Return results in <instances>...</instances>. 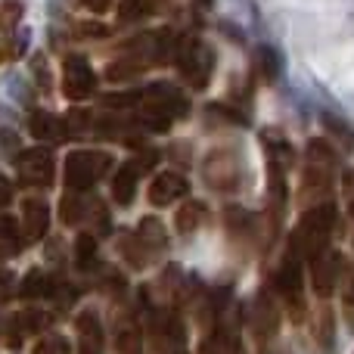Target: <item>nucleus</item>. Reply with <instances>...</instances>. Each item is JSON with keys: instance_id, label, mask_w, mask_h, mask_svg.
<instances>
[{"instance_id": "obj_24", "label": "nucleus", "mask_w": 354, "mask_h": 354, "mask_svg": "<svg viewBox=\"0 0 354 354\" xmlns=\"http://www.w3.org/2000/svg\"><path fill=\"white\" fill-rule=\"evenodd\" d=\"M199 354H245V348H243V342H239L236 333L218 324L205 339H202Z\"/></svg>"}, {"instance_id": "obj_23", "label": "nucleus", "mask_w": 354, "mask_h": 354, "mask_svg": "<svg viewBox=\"0 0 354 354\" xmlns=\"http://www.w3.org/2000/svg\"><path fill=\"white\" fill-rule=\"evenodd\" d=\"M205 224H208V205L202 199L183 202V205L177 208V214H174V227H177V233H183V236L199 233Z\"/></svg>"}, {"instance_id": "obj_17", "label": "nucleus", "mask_w": 354, "mask_h": 354, "mask_svg": "<svg viewBox=\"0 0 354 354\" xmlns=\"http://www.w3.org/2000/svg\"><path fill=\"white\" fill-rule=\"evenodd\" d=\"M75 336H78V354H106V333L93 308L75 317Z\"/></svg>"}, {"instance_id": "obj_36", "label": "nucleus", "mask_w": 354, "mask_h": 354, "mask_svg": "<svg viewBox=\"0 0 354 354\" xmlns=\"http://www.w3.org/2000/svg\"><path fill=\"white\" fill-rule=\"evenodd\" d=\"M348 214L354 218V196H351V202H348Z\"/></svg>"}, {"instance_id": "obj_10", "label": "nucleus", "mask_w": 354, "mask_h": 354, "mask_svg": "<svg viewBox=\"0 0 354 354\" xmlns=\"http://www.w3.org/2000/svg\"><path fill=\"white\" fill-rule=\"evenodd\" d=\"M16 177L22 187L47 189L56 177V159L50 147H28L16 156Z\"/></svg>"}, {"instance_id": "obj_6", "label": "nucleus", "mask_w": 354, "mask_h": 354, "mask_svg": "<svg viewBox=\"0 0 354 354\" xmlns=\"http://www.w3.org/2000/svg\"><path fill=\"white\" fill-rule=\"evenodd\" d=\"M59 218H62V224L66 227L87 224L93 236H100V233H106L112 227L106 205L91 193H66L62 196V202H59Z\"/></svg>"}, {"instance_id": "obj_4", "label": "nucleus", "mask_w": 354, "mask_h": 354, "mask_svg": "<svg viewBox=\"0 0 354 354\" xmlns=\"http://www.w3.org/2000/svg\"><path fill=\"white\" fill-rule=\"evenodd\" d=\"M112 168V156L106 149H75L66 156V193H87Z\"/></svg>"}, {"instance_id": "obj_2", "label": "nucleus", "mask_w": 354, "mask_h": 354, "mask_svg": "<svg viewBox=\"0 0 354 354\" xmlns=\"http://www.w3.org/2000/svg\"><path fill=\"white\" fill-rule=\"evenodd\" d=\"M336 233V205L333 202H320V205L305 208V214L299 218L289 239V252L301 258V261H314L317 255H324L333 243Z\"/></svg>"}, {"instance_id": "obj_29", "label": "nucleus", "mask_w": 354, "mask_h": 354, "mask_svg": "<svg viewBox=\"0 0 354 354\" xmlns=\"http://www.w3.org/2000/svg\"><path fill=\"white\" fill-rule=\"evenodd\" d=\"M31 354H72V345H68V339L59 336V333H44V336H37Z\"/></svg>"}, {"instance_id": "obj_20", "label": "nucleus", "mask_w": 354, "mask_h": 354, "mask_svg": "<svg viewBox=\"0 0 354 354\" xmlns=\"http://www.w3.org/2000/svg\"><path fill=\"white\" fill-rule=\"evenodd\" d=\"M59 283L62 280H56L50 270L31 268L28 274L22 277V283H19V295H22V299H56Z\"/></svg>"}, {"instance_id": "obj_33", "label": "nucleus", "mask_w": 354, "mask_h": 354, "mask_svg": "<svg viewBox=\"0 0 354 354\" xmlns=\"http://www.w3.org/2000/svg\"><path fill=\"white\" fill-rule=\"evenodd\" d=\"M112 3H115V0H81V6H84V10H91L93 16H103V12H109Z\"/></svg>"}, {"instance_id": "obj_26", "label": "nucleus", "mask_w": 354, "mask_h": 354, "mask_svg": "<svg viewBox=\"0 0 354 354\" xmlns=\"http://www.w3.org/2000/svg\"><path fill=\"white\" fill-rule=\"evenodd\" d=\"M224 224H227V230H230L233 239H245V243H249V239L258 236V224H261V221H258L252 212H245V208H227Z\"/></svg>"}, {"instance_id": "obj_1", "label": "nucleus", "mask_w": 354, "mask_h": 354, "mask_svg": "<svg viewBox=\"0 0 354 354\" xmlns=\"http://www.w3.org/2000/svg\"><path fill=\"white\" fill-rule=\"evenodd\" d=\"M106 109H115L112 115H118L124 124L131 128V134H165L171 131V124L177 118L187 115V100L168 81H156L147 84L140 91H128V93H112L106 97Z\"/></svg>"}, {"instance_id": "obj_28", "label": "nucleus", "mask_w": 354, "mask_h": 354, "mask_svg": "<svg viewBox=\"0 0 354 354\" xmlns=\"http://www.w3.org/2000/svg\"><path fill=\"white\" fill-rule=\"evenodd\" d=\"M255 68L264 81H274L280 75V56L274 47H258L255 50Z\"/></svg>"}, {"instance_id": "obj_38", "label": "nucleus", "mask_w": 354, "mask_h": 354, "mask_svg": "<svg viewBox=\"0 0 354 354\" xmlns=\"http://www.w3.org/2000/svg\"><path fill=\"white\" fill-rule=\"evenodd\" d=\"M199 3H202V6H208V3H212V0H199Z\"/></svg>"}, {"instance_id": "obj_37", "label": "nucleus", "mask_w": 354, "mask_h": 354, "mask_svg": "<svg viewBox=\"0 0 354 354\" xmlns=\"http://www.w3.org/2000/svg\"><path fill=\"white\" fill-rule=\"evenodd\" d=\"M261 354H283V351H277V348H264Z\"/></svg>"}, {"instance_id": "obj_35", "label": "nucleus", "mask_w": 354, "mask_h": 354, "mask_svg": "<svg viewBox=\"0 0 354 354\" xmlns=\"http://www.w3.org/2000/svg\"><path fill=\"white\" fill-rule=\"evenodd\" d=\"M12 292H19V286L12 283V277L10 274H0V301H6Z\"/></svg>"}, {"instance_id": "obj_11", "label": "nucleus", "mask_w": 354, "mask_h": 354, "mask_svg": "<svg viewBox=\"0 0 354 354\" xmlns=\"http://www.w3.org/2000/svg\"><path fill=\"white\" fill-rule=\"evenodd\" d=\"M93 91H97V75H93L91 59L81 53H68L62 62V97L81 103V100L93 97Z\"/></svg>"}, {"instance_id": "obj_16", "label": "nucleus", "mask_w": 354, "mask_h": 354, "mask_svg": "<svg viewBox=\"0 0 354 354\" xmlns=\"http://www.w3.org/2000/svg\"><path fill=\"white\" fill-rule=\"evenodd\" d=\"M187 193H189V183L180 171H162V174L153 177V183H149L147 199L153 202L156 208H168V205H174L177 199H183Z\"/></svg>"}, {"instance_id": "obj_15", "label": "nucleus", "mask_w": 354, "mask_h": 354, "mask_svg": "<svg viewBox=\"0 0 354 354\" xmlns=\"http://www.w3.org/2000/svg\"><path fill=\"white\" fill-rule=\"evenodd\" d=\"M53 324V314L44 311H19L6 320V345L10 348H19L28 336H44L47 326Z\"/></svg>"}, {"instance_id": "obj_8", "label": "nucleus", "mask_w": 354, "mask_h": 354, "mask_svg": "<svg viewBox=\"0 0 354 354\" xmlns=\"http://www.w3.org/2000/svg\"><path fill=\"white\" fill-rule=\"evenodd\" d=\"M202 177L218 193H236L239 183H243V156L233 147L212 149L202 162Z\"/></svg>"}, {"instance_id": "obj_32", "label": "nucleus", "mask_w": 354, "mask_h": 354, "mask_svg": "<svg viewBox=\"0 0 354 354\" xmlns=\"http://www.w3.org/2000/svg\"><path fill=\"white\" fill-rule=\"evenodd\" d=\"M339 289H342L345 308H351V311H354V264H345V274H342V283H339Z\"/></svg>"}, {"instance_id": "obj_31", "label": "nucleus", "mask_w": 354, "mask_h": 354, "mask_svg": "<svg viewBox=\"0 0 354 354\" xmlns=\"http://www.w3.org/2000/svg\"><path fill=\"white\" fill-rule=\"evenodd\" d=\"M0 243H12L16 249H22V243H19V221L3 212H0Z\"/></svg>"}, {"instance_id": "obj_21", "label": "nucleus", "mask_w": 354, "mask_h": 354, "mask_svg": "<svg viewBox=\"0 0 354 354\" xmlns=\"http://www.w3.org/2000/svg\"><path fill=\"white\" fill-rule=\"evenodd\" d=\"M28 128H31V137L41 143H59V140H68L66 137V118L62 115H53V112H44V109H35L28 118Z\"/></svg>"}, {"instance_id": "obj_22", "label": "nucleus", "mask_w": 354, "mask_h": 354, "mask_svg": "<svg viewBox=\"0 0 354 354\" xmlns=\"http://www.w3.org/2000/svg\"><path fill=\"white\" fill-rule=\"evenodd\" d=\"M134 233L140 236L143 249L149 252V258H153V261H159V258L168 252V230H165V224H162L159 218H153V214H147V218L137 224Z\"/></svg>"}, {"instance_id": "obj_9", "label": "nucleus", "mask_w": 354, "mask_h": 354, "mask_svg": "<svg viewBox=\"0 0 354 354\" xmlns=\"http://www.w3.org/2000/svg\"><path fill=\"white\" fill-rule=\"evenodd\" d=\"M22 0H3L0 3V66H10L25 53L28 31H22Z\"/></svg>"}, {"instance_id": "obj_27", "label": "nucleus", "mask_w": 354, "mask_h": 354, "mask_svg": "<svg viewBox=\"0 0 354 354\" xmlns=\"http://www.w3.org/2000/svg\"><path fill=\"white\" fill-rule=\"evenodd\" d=\"M165 0H118V22H140L149 19Z\"/></svg>"}, {"instance_id": "obj_12", "label": "nucleus", "mask_w": 354, "mask_h": 354, "mask_svg": "<svg viewBox=\"0 0 354 354\" xmlns=\"http://www.w3.org/2000/svg\"><path fill=\"white\" fill-rule=\"evenodd\" d=\"M156 162V153L149 149L147 156H140V159H131V162H122L118 165L115 177H112V202L122 208H128L131 202H134L137 196V183H140V174L149 171Z\"/></svg>"}, {"instance_id": "obj_25", "label": "nucleus", "mask_w": 354, "mask_h": 354, "mask_svg": "<svg viewBox=\"0 0 354 354\" xmlns=\"http://www.w3.org/2000/svg\"><path fill=\"white\" fill-rule=\"evenodd\" d=\"M115 249H118V255H122V261L128 264V268H134V270H143V268H147V264H153V258H149V252L143 249L140 236H137V233H131V230L118 233V243H115Z\"/></svg>"}, {"instance_id": "obj_5", "label": "nucleus", "mask_w": 354, "mask_h": 354, "mask_svg": "<svg viewBox=\"0 0 354 354\" xmlns=\"http://www.w3.org/2000/svg\"><path fill=\"white\" fill-rule=\"evenodd\" d=\"M177 68H180L183 81H187L193 91H205L208 81L214 72V50L208 47L199 37H180V47H177Z\"/></svg>"}, {"instance_id": "obj_14", "label": "nucleus", "mask_w": 354, "mask_h": 354, "mask_svg": "<svg viewBox=\"0 0 354 354\" xmlns=\"http://www.w3.org/2000/svg\"><path fill=\"white\" fill-rule=\"evenodd\" d=\"M249 324L261 342H270L277 336V330H280V299H277V292H268V289L258 292V299L252 301Z\"/></svg>"}, {"instance_id": "obj_13", "label": "nucleus", "mask_w": 354, "mask_h": 354, "mask_svg": "<svg viewBox=\"0 0 354 354\" xmlns=\"http://www.w3.org/2000/svg\"><path fill=\"white\" fill-rule=\"evenodd\" d=\"M342 274H345V258L339 252L326 249L324 255H317L311 261V286L320 299H330L333 292L339 289L342 283Z\"/></svg>"}, {"instance_id": "obj_7", "label": "nucleus", "mask_w": 354, "mask_h": 354, "mask_svg": "<svg viewBox=\"0 0 354 354\" xmlns=\"http://www.w3.org/2000/svg\"><path fill=\"white\" fill-rule=\"evenodd\" d=\"M274 292L277 299L286 305V311L292 314V320H305V280H301V258L295 252L286 249L280 268L274 274Z\"/></svg>"}, {"instance_id": "obj_30", "label": "nucleus", "mask_w": 354, "mask_h": 354, "mask_svg": "<svg viewBox=\"0 0 354 354\" xmlns=\"http://www.w3.org/2000/svg\"><path fill=\"white\" fill-rule=\"evenodd\" d=\"M93 258H97V236H93V233H81V236L75 239V261H78L81 268H91Z\"/></svg>"}, {"instance_id": "obj_19", "label": "nucleus", "mask_w": 354, "mask_h": 354, "mask_svg": "<svg viewBox=\"0 0 354 354\" xmlns=\"http://www.w3.org/2000/svg\"><path fill=\"white\" fill-rule=\"evenodd\" d=\"M22 230L28 239H44L50 230V205L41 196H28L22 202Z\"/></svg>"}, {"instance_id": "obj_3", "label": "nucleus", "mask_w": 354, "mask_h": 354, "mask_svg": "<svg viewBox=\"0 0 354 354\" xmlns=\"http://www.w3.org/2000/svg\"><path fill=\"white\" fill-rule=\"evenodd\" d=\"M339 156L326 140H311L308 143V165L301 171V202L308 208L330 202L333 193V174H336Z\"/></svg>"}, {"instance_id": "obj_34", "label": "nucleus", "mask_w": 354, "mask_h": 354, "mask_svg": "<svg viewBox=\"0 0 354 354\" xmlns=\"http://www.w3.org/2000/svg\"><path fill=\"white\" fill-rule=\"evenodd\" d=\"M12 193H16V189H12V183H10V177H3L0 174V208H6L12 202Z\"/></svg>"}, {"instance_id": "obj_18", "label": "nucleus", "mask_w": 354, "mask_h": 354, "mask_svg": "<svg viewBox=\"0 0 354 354\" xmlns=\"http://www.w3.org/2000/svg\"><path fill=\"white\" fill-rule=\"evenodd\" d=\"M143 342H147V324L131 311H122L115 317V348L118 354H143Z\"/></svg>"}]
</instances>
